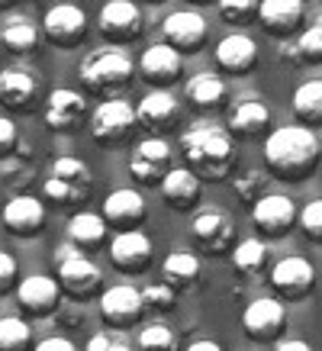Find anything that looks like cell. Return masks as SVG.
I'll return each instance as SVG.
<instances>
[{
	"mask_svg": "<svg viewBox=\"0 0 322 351\" xmlns=\"http://www.w3.org/2000/svg\"><path fill=\"white\" fill-rule=\"evenodd\" d=\"M264 174H261V171H242V174H238L236 181H232V187H236V193L238 197H242V200L245 203H258L261 200V197H264Z\"/></svg>",
	"mask_w": 322,
	"mask_h": 351,
	"instance_id": "8d00e7d4",
	"label": "cell"
},
{
	"mask_svg": "<svg viewBox=\"0 0 322 351\" xmlns=\"http://www.w3.org/2000/svg\"><path fill=\"white\" fill-rule=\"evenodd\" d=\"M216 7L225 23H245L251 13H258L261 0H216Z\"/></svg>",
	"mask_w": 322,
	"mask_h": 351,
	"instance_id": "74e56055",
	"label": "cell"
},
{
	"mask_svg": "<svg viewBox=\"0 0 322 351\" xmlns=\"http://www.w3.org/2000/svg\"><path fill=\"white\" fill-rule=\"evenodd\" d=\"M100 313H103V319L113 322V326H132V322L145 313L142 290H136L132 284H113V287H107L103 297H100Z\"/></svg>",
	"mask_w": 322,
	"mask_h": 351,
	"instance_id": "9a60e30c",
	"label": "cell"
},
{
	"mask_svg": "<svg viewBox=\"0 0 322 351\" xmlns=\"http://www.w3.org/2000/svg\"><path fill=\"white\" fill-rule=\"evenodd\" d=\"M10 3H13V0H0V7H10Z\"/></svg>",
	"mask_w": 322,
	"mask_h": 351,
	"instance_id": "7dc6e473",
	"label": "cell"
},
{
	"mask_svg": "<svg viewBox=\"0 0 322 351\" xmlns=\"http://www.w3.org/2000/svg\"><path fill=\"white\" fill-rule=\"evenodd\" d=\"M13 149H16V126H13V119L0 117V161L10 158Z\"/></svg>",
	"mask_w": 322,
	"mask_h": 351,
	"instance_id": "b9f144b4",
	"label": "cell"
},
{
	"mask_svg": "<svg viewBox=\"0 0 322 351\" xmlns=\"http://www.w3.org/2000/svg\"><path fill=\"white\" fill-rule=\"evenodd\" d=\"M161 36L177 52H193L206 39V20L197 10H174L161 20Z\"/></svg>",
	"mask_w": 322,
	"mask_h": 351,
	"instance_id": "4fadbf2b",
	"label": "cell"
},
{
	"mask_svg": "<svg viewBox=\"0 0 322 351\" xmlns=\"http://www.w3.org/2000/svg\"><path fill=\"white\" fill-rule=\"evenodd\" d=\"M103 216L119 229H136L145 219V197L132 187H119L103 200Z\"/></svg>",
	"mask_w": 322,
	"mask_h": 351,
	"instance_id": "7402d4cb",
	"label": "cell"
},
{
	"mask_svg": "<svg viewBox=\"0 0 322 351\" xmlns=\"http://www.w3.org/2000/svg\"><path fill=\"white\" fill-rule=\"evenodd\" d=\"M158 187H161V197L171 203L174 210H190V203H197V197H200L203 178L187 165V168H171L161 178Z\"/></svg>",
	"mask_w": 322,
	"mask_h": 351,
	"instance_id": "44dd1931",
	"label": "cell"
},
{
	"mask_svg": "<svg viewBox=\"0 0 322 351\" xmlns=\"http://www.w3.org/2000/svg\"><path fill=\"white\" fill-rule=\"evenodd\" d=\"M271 351H312V348L303 339H284V341H274Z\"/></svg>",
	"mask_w": 322,
	"mask_h": 351,
	"instance_id": "f6af8a7d",
	"label": "cell"
},
{
	"mask_svg": "<svg viewBox=\"0 0 322 351\" xmlns=\"http://www.w3.org/2000/svg\"><path fill=\"white\" fill-rule=\"evenodd\" d=\"M42 32L52 45L71 49L87 36V13L75 3H55L42 16Z\"/></svg>",
	"mask_w": 322,
	"mask_h": 351,
	"instance_id": "52a82bcc",
	"label": "cell"
},
{
	"mask_svg": "<svg viewBox=\"0 0 322 351\" xmlns=\"http://www.w3.org/2000/svg\"><path fill=\"white\" fill-rule=\"evenodd\" d=\"M45 223V206L42 200H36V197H13L7 206H3V226L10 229L13 235H36L42 229Z\"/></svg>",
	"mask_w": 322,
	"mask_h": 351,
	"instance_id": "cb8c5ba5",
	"label": "cell"
},
{
	"mask_svg": "<svg viewBox=\"0 0 322 351\" xmlns=\"http://www.w3.org/2000/svg\"><path fill=\"white\" fill-rule=\"evenodd\" d=\"M300 219L297 206L284 193H264L258 203H251V223L268 235H284L290 226Z\"/></svg>",
	"mask_w": 322,
	"mask_h": 351,
	"instance_id": "5bb4252c",
	"label": "cell"
},
{
	"mask_svg": "<svg viewBox=\"0 0 322 351\" xmlns=\"http://www.w3.org/2000/svg\"><path fill=\"white\" fill-rule=\"evenodd\" d=\"M193 3H206V0H193Z\"/></svg>",
	"mask_w": 322,
	"mask_h": 351,
	"instance_id": "681fc988",
	"label": "cell"
},
{
	"mask_svg": "<svg viewBox=\"0 0 322 351\" xmlns=\"http://www.w3.org/2000/svg\"><path fill=\"white\" fill-rule=\"evenodd\" d=\"M110 258H113V265L119 271H142V267H149V258H151L149 235L139 232V229L116 232V239L110 242Z\"/></svg>",
	"mask_w": 322,
	"mask_h": 351,
	"instance_id": "ac0fdd59",
	"label": "cell"
},
{
	"mask_svg": "<svg viewBox=\"0 0 322 351\" xmlns=\"http://www.w3.org/2000/svg\"><path fill=\"white\" fill-rule=\"evenodd\" d=\"M87 351H136L129 345L126 335H119V332H97L90 335L87 341Z\"/></svg>",
	"mask_w": 322,
	"mask_h": 351,
	"instance_id": "60d3db41",
	"label": "cell"
},
{
	"mask_svg": "<svg viewBox=\"0 0 322 351\" xmlns=\"http://www.w3.org/2000/svg\"><path fill=\"white\" fill-rule=\"evenodd\" d=\"M151 3H164V0H151Z\"/></svg>",
	"mask_w": 322,
	"mask_h": 351,
	"instance_id": "c3c4849f",
	"label": "cell"
},
{
	"mask_svg": "<svg viewBox=\"0 0 322 351\" xmlns=\"http://www.w3.org/2000/svg\"><path fill=\"white\" fill-rule=\"evenodd\" d=\"M13 280H16V261L7 252H0V293L10 287Z\"/></svg>",
	"mask_w": 322,
	"mask_h": 351,
	"instance_id": "7bdbcfd3",
	"label": "cell"
},
{
	"mask_svg": "<svg viewBox=\"0 0 322 351\" xmlns=\"http://www.w3.org/2000/svg\"><path fill=\"white\" fill-rule=\"evenodd\" d=\"M171 142H164L161 136H149L142 138L139 145L132 149L129 155V171L136 181H145V184H161V178L171 171Z\"/></svg>",
	"mask_w": 322,
	"mask_h": 351,
	"instance_id": "ba28073f",
	"label": "cell"
},
{
	"mask_svg": "<svg viewBox=\"0 0 322 351\" xmlns=\"http://www.w3.org/2000/svg\"><path fill=\"white\" fill-rule=\"evenodd\" d=\"M242 326H245L248 339L274 341L280 335V329L287 326V309L274 297H258V300H251L245 306V313H242Z\"/></svg>",
	"mask_w": 322,
	"mask_h": 351,
	"instance_id": "30bf717a",
	"label": "cell"
},
{
	"mask_svg": "<svg viewBox=\"0 0 322 351\" xmlns=\"http://www.w3.org/2000/svg\"><path fill=\"white\" fill-rule=\"evenodd\" d=\"M187 351H223V348H219V341H213V339H197L187 345Z\"/></svg>",
	"mask_w": 322,
	"mask_h": 351,
	"instance_id": "bcb514c9",
	"label": "cell"
},
{
	"mask_svg": "<svg viewBox=\"0 0 322 351\" xmlns=\"http://www.w3.org/2000/svg\"><path fill=\"white\" fill-rule=\"evenodd\" d=\"M293 113L306 126L322 123V81H306V84H300L293 90Z\"/></svg>",
	"mask_w": 322,
	"mask_h": 351,
	"instance_id": "1f68e13d",
	"label": "cell"
},
{
	"mask_svg": "<svg viewBox=\"0 0 322 351\" xmlns=\"http://www.w3.org/2000/svg\"><path fill=\"white\" fill-rule=\"evenodd\" d=\"M319 138L310 126H280L274 129L264 142V161L268 168L280 178L297 181L303 174H310L319 161Z\"/></svg>",
	"mask_w": 322,
	"mask_h": 351,
	"instance_id": "7a4b0ae2",
	"label": "cell"
},
{
	"mask_svg": "<svg viewBox=\"0 0 322 351\" xmlns=\"http://www.w3.org/2000/svg\"><path fill=\"white\" fill-rule=\"evenodd\" d=\"M100 32L113 43H132L142 32V10L132 0H107L103 10L97 16Z\"/></svg>",
	"mask_w": 322,
	"mask_h": 351,
	"instance_id": "8fae6325",
	"label": "cell"
},
{
	"mask_svg": "<svg viewBox=\"0 0 322 351\" xmlns=\"http://www.w3.org/2000/svg\"><path fill=\"white\" fill-rule=\"evenodd\" d=\"M139 71H142V77L155 87L171 84V81H177V75H181V52L168 43L149 45L139 58Z\"/></svg>",
	"mask_w": 322,
	"mask_h": 351,
	"instance_id": "e0dca14e",
	"label": "cell"
},
{
	"mask_svg": "<svg viewBox=\"0 0 322 351\" xmlns=\"http://www.w3.org/2000/svg\"><path fill=\"white\" fill-rule=\"evenodd\" d=\"M280 58H287L290 64H306V62H322V13L310 23V29H303L297 36V43H290Z\"/></svg>",
	"mask_w": 322,
	"mask_h": 351,
	"instance_id": "4dcf8cb0",
	"label": "cell"
},
{
	"mask_svg": "<svg viewBox=\"0 0 322 351\" xmlns=\"http://www.w3.org/2000/svg\"><path fill=\"white\" fill-rule=\"evenodd\" d=\"M132 71H136L132 58L126 52H119V49H94L81 62V81H84V87L100 90V94L126 87L132 81Z\"/></svg>",
	"mask_w": 322,
	"mask_h": 351,
	"instance_id": "3957f363",
	"label": "cell"
},
{
	"mask_svg": "<svg viewBox=\"0 0 322 351\" xmlns=\"http://www.w3.org/2000/svg\"><path fill=\"white\" fill-rule=\"evenodd\" d=\"M36 97V77L26 68H3L0 71V104L10 110H23Z\"/></svg>",
	"mask_w": 322,
	"mask_h": 351,
	"instance_id": "484cf974",
	"label": "cell"
},
{
	"mask_svg": "<svg viewBox=\"0 0 322 351\" xmlns=\"http://www.w3.org/2000/svg\"><path fill=\"white\" fill-rule=\"evenodd\" d=\"M90 187H94V178H90V168H87L81 158H71V155H62V158L52 161V171L45 178L42 191L52 203H84L90 197Z\"/></svg>",
	"mask_w": 322,
	"mask_h": 351,
	"instance_id": "277c9868",
	"label": "cell"
},
{
	"mask_svg": "<svg viewBox=\"0 0 322 351\" xmlns=\"http://www.w3.org/2000/svg\"><path fill=\"white\" fill-rule=\"evenodd\" d=\"M107 235V223L97 213H77L68 219V239L75 245H97Z\"/></svg>",
	"mask_w": 322,
	"mask_h": 351,
	"instance_id": "d6a6232c",
	"label": "cell"
},
{
	"mask_svg": "<svg viewBox=\"0 0 322 351\" xmlns=\"http://www.w3.org/2000/svg\"><path fill=\"white\" fill-rule=\"evenodd\" d=\"M36 351H77V348L68 339H62V335H52V339L39 341V345H36Z\"/></svg>",
	"mask_w": 322,
	"mask_h": 351,
	"instance_id": "ee69618b",
	"label": "cell"
},
{
	"mask_svg": "<svg viewBox=\"0 0 322 351\" xmlns=\"http://www.w3.org/2000/svg\"><path fill=\"white\" fill-rule=\"evenodd\" d=\"M136 123H139L136 107L126 104V100H119V97H113V100L97 104V110L90 113V136L100 145H116V142H123L132 132Z\"/></svg>",
	"mask_w": 322,
	"mask_h": 351,
	"instance_id": "8992f818",
	"label": "cell"
},
{
	"mask_svg": "<svg viewBox=\"0 0 322 351\" xmlns=\"http://www.w3.org/2000/svg\"><path fill=\"white\" fill-rule=\"evenodd\" d=\"M177 113H181V104H177V97H174L171 90H164V87L149 90V94L136 104V117H139V123L145 129H155V132L171 129L174 123H177Z\"/></svg>",
	"mask_w": 322,
	"mask_h": 351,
	"instance_id": "2e32d148",
	"label": "cell"
},
{
	"mask_svg": "<svg viewBox=\"0 0 322 351\" xmlns=\"http://www.w3.org/2000/svg\"><path fill=\"white\" fill-rule=\"evenodd\" d=\"M32 339V329L20 316H3L0 319V351H23Z\"/></svg>",
	"mask_w": 322,
	"mask_h": 351,
	"instance_id": "e575fe53",
	"label": "cell"
},
{
	"mask_svg": "<svg viewBox=\"0 0 322 351\" xmlns=\"http://www.w3.org/2000/svg\"><path fill=\"white\" fill-rule=\"evenodd\" d=\"M39 43V26L26 16H10L0 23V45L10 55H26Z\"/></svg>",
	"mask_w": 322,
	"mask_h": 351,
	"instance_id": "83f0119b",
	"label": "cell"
},
{
	"mask_svg": "<svg viewBox=\"0 0 322 351\" xmlns=\"http://www.w3.org/2000/svg\"><path fill=\"white\" fill-rule=\"evenodd\" d=\"M62 284L52 280V277L45 274H29L23 277L20 284H16V300H20L23 309H29L36 316H45V313H52L58 306V297H62Z\"/></svg>",
	"mask_w": 322,
	"mask_h": 351,
	"instance_id": "d6986e66",
	"label": "cell"
},
{
	"mask_svg": "<svg viewBox=\"0 0 322 351\" xmlns=\"http://www.w3.org/2000/svg\"><path fill=\"white\" fill-rule=\"evenodd\" d=\"M232 265H236V271H242V274H258L261 267L268 265V245L261 242V239L238 242L236 252H232Z\"/></svg>",
	"mask_w": 322,
	"mask_h": 351,
	"instance_id": "836d02e7",
	"label": "cell"
},
{
	"mask_svg": "<svg viewBox=\"0 0 322 351\" xmlns=\"http://www.w3.org/2000/svg\"><path fill=\"white\" fill-rule=\"evenodd\" d=\"M139 351H177V335L161 322H151L139 332Z\"/></svg>",
	"mask_w": 322,
	"mask_h": 351,
	"instance_id": "d590c367",
	"label": "cell"
},
{
	"mask_svg": "<svg viewBox=\"0 0 322 351\" xmlns=\"http://www.w3.org/2000/svg\"><path fill=\"white\" fill-rule=\"evenodd\" d=\"M258 16L268 32H293L303 20V0H261Z\"/></svg>",
	"mask_w": 322,
	"mask_h": 351,
	"instance_id": "4316f807",
	"label": "cell"
},
{
	"mask_svg": "<svg viewBox=\"0 0 322 351\" xmlns=\"http://www.w3.org/2000/svg\"><path fill=\"white\" fill-rule=\"evenodd\" d=\"M181 149L187 155V165L206 181H223L236 165L232 136L216 123H193L190 129H184Z\"/></svg>",
	"mask_w": 322,
	"mask_h": 351,
	"instance_id": "6da1fadb",
	"label": "cell"
},
{
	"mask_svg": "<svg viewBox=\"0 0 322 351\" xmlns=\"http://www.w3.org/2000/svg\"><path fill=\"white\" fill-rule=\"evenodd\" d=\"M55 271H58V284L75 297L94 293L97 284H100V267L75 242H64L55 248Z\"/></svg>",
	"mask_w": 322,
	"mask_h": 351,
	"instance_id": "5b68a950",
	"label": "cell"
},
{
	"mask_svg": "<svg viewBox=\"0 0 322 351\" xmlns=\"http://www.w3.org/2000/svg\"><path fill=\"white\" fill-rule=\"evenodd\" d=\"M216 62H219V68L232 71V75H245V71H251L255 62H258L255 39L245 36V32H229V36H223L219 45H216Z\"/></svg>",
	"mask_w": 322,
	"mask_h": 351,
	"instance_id": "ffe728a7",
	"label": "cell"
},
{
	"mask_svg": "<svg viewBox=\"0 0 322 351\" xmlns=\"http://www.w3.org/2000/svg\"><path fill=\"white\" fill-rule=\"evenodd\" d=\"M312 284H316V267L306 258L290 255V258H280L277 265L271 267V287L277 293H284L287 300L306 297L312 290Z\"/></svg>",
	"mask_w": 322,
	"mask_h": 351,
	"instance_id": "7c38bea8",
	"label": "cell"
},
{
	"mask_svg": "<svg viewBox=\"0 0 322 351\" xmlns=\"http://www.w3.org/2000/svg\"><path fill=\"white\" fill-rule=\"evenodd\" d=\"M84 113H87L84 97L77 94V90H68V87L52 90L49 100H45V123H49L55 132H68Z\"/></svg>",
	"mask_w": 322,
	"mask_h": 351,
	"instance_id": "603a6c76",
	"label": "cell"
},
{
	"mask_svg": "<svg viewBox=\"0 0 322 351\" xmlns=\"http://www.w3.org/2000/svg\"><path fill=\"white\" fill-rule=\"evenodd\" d=\"M184 94L190 100L193 107L200 110H210V107H219L225 100V81L213 71H200V75H193L184 87Z\"/></svg>",
	"mask_w": 322,
	"mask_h": 351,
	"instance_id": "f546056e",
	"label": "cell"
},
{
	"mask_svg": "<svg viewBox=\"0 0 322 351\" xmlns=\"http://www.w3.org/2000/svg\"><path fill=\"white\" fill-rule=\"evenodd\" d=\"M190 235H193V242L200 245L203 252L219 255V252H225V248L232 245L236 226H232V219H229L225 210H219V206H203L200 213L193 216Z\"/></svg>",
	"mask_w": 322,
	"mask_h": 351,
	"instance_id": "9c48e42d",
	"label": "cell"
},
{
	"mask_svg": "<svg viewBox=\"0 0 322 351\" xmlns=\"http://www.w3.org/2000/svg\"><path fill=\"white\" fill-rule=\"evenodd\" d=\"M268 123H271V110H268V104L258 100V97H242V100H236L232 110H229V129L242 138L258 136Z\"/></svg>",
	"mask_w": 322,
	"mask_h": 351,
	"instance_id": "d4e9b609",
	"label": "cell"
},
{
	"mask_svg": "<svg viewBox=\"0 0 322 351\" xmlns=\"http://www.w3.org/2000/svg\"><path fill=\"white\" fill-rule=\"evenodd\" d=\"M197 277H200V258L193 252H171L164 258V265H161V280L171 284L174 290L193 287Z\"/></svg>",
	"mask_w": 322,
	"mask_h": 351,
	"instance_id": "f1b7e54d",
	"label": "cell"
},
{
	"mask_svg": "<svg viewBox=\"0 0 322 351\" xmlns=\"http://www.w3.org/2000/svg\"><path fill=\"white\" fill-rule=\"evenodd\" d=\"M297 223L303 226V232L310 235V239L322 242V197H319V200H310L306 206H303Z\"/></svg>",
	"mask_w": 322,
	"mask_h": 351,
	"instance_id": "ab89813d",
	"label": "cell"
},
{
	"mask_svg": "<svg viewBox=\"0 0 322 351\" xmlns=\"http://www.w3.org/2000/svg\"><path fill=\"white\" fill-rule=\"evenodd\" d=\"M174 297H177V290L171 287V284H149V287L142 290V300H145V309H158V313H164V309L174 306Z\"/></svg>",
	"mask_w": 322,
	"mask_h": 351,
	"instance_id": "f35d334b",
	"label": "cell"
}]
</instances>
